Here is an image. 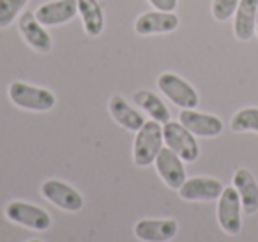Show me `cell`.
I'll use <instances>...</instances> for the list:
<instances>
[{"mask_svg":"<svg viewBox=\"0 0 258 242\" xmlns=\"http://www.w3.org/2000/svg\"><path fill=\"white\" fill-rule=\"evenodd\" d=\"M258 0H240L233 15V34L239 41H249L256 32Z\"/></svg>","mask_w":258,"mask_h":242,"instance_id":"2e32d148","label":"cell"},{"mask_svg":"<svg viewBox=\"0 0 258 242\" xmlns=\"http://www.w3.org/2000/svg\"><path fill=\"white\" fill-rule=\"evenodd\" d=\"M27 2L29 0H0V29L11 25L23 11Z\"/></svg>","mask_w":258,"mask_h":242,"instance_id":"44dd1931","label":"cell"},{"mask_svg":"<svg viewBox=\"0 0 258 242\" xmlns=\"http://www.w3.org/2000/svg\"><path fill=\"white\" fill-rule=\"evenodd\" d=\"M179 27V16L175 13L166 11H149L138 16L135 22V32L138 36H156V34H168Z\"/></svg>","mask_w":258,"mask_h":242,"instance_id":"7c38bea8","label":"cell"},{"mask_svg":"<svg viewBox=\"0 0 258 242\" xmlns=\"http://www.w3.org/2000/svg\"><path fill=\"white\" fill-rule=\"evenodd\" d=\"M108 110H110V115L113 117V120L117 122L120 128L127 129L131 133L140 131V128L145 124L144 115L138 110H135L127 101L122 96H113L110 101H108Z\"/></svg>","mask_w":258,"mask_h":242,"instance_id":"e0dca14e","label":"cell"},{"mask_svg":"<svg viewBox=\"0 0 258 242\" xmlns=\"http://www.w3.org/2000/svg\"><path fill=\"white\" fill-rule=\"evenodd\" d=\"M233 133H258V108H242L230 120Z\"/></svg>","mask_w":258,"mask_h":242,"instance_id":"ffe728a7","label":"cell"},{"mask_svg":"<svg viewBox=\"0 0 258 242\" xmlns=\"http://www.w3.org/2000/svg\"><path fill=\"white\" fill-rule=\"evenodd\" d=\"M158 89L172 101L175 106L182 110H193L200 103L198 92L175 73H163L158 78Z\"/></svg>","mask_w":258,"mask_h":242,"instance_id":"5b68a950","label":"cell"},{"mask_svg":"<svg viewBox=\"0 0 258 242\" xmlns=\"http://www.w3.org/2000/svg\"><path fill=\"white\" fill-rule=\"evenodd\" d=\"M216 216H218V223L225 233H240L242 230V203H240L239 193L235 191L233 186L223 189L221 196L218 198Z\"/></svg>","mask_w":258,"mask_h":242,"instance_id":"277c9868","label":"cell"},{"mask_svg":"<svg viewBox=\"0 0 258 242\" xmlns=\"http://www.w3.org/2000/svg\"><path fill=\"white\" fill-rule=\"evenodd\" d=\"M225 186L221 180L212 177H193L186 178L179 188V196L186 202H214L221 196Z\"/></svg>","mask_w":258,"mask_h":242,"instance_id":"ba28073f","label":"cell"},{"mask_svg":"<svg viewBox=\"0 0 258 242\" xmlns=\"http://www.w3.org/2000/svg\"><path fill=\"white\" fill-rule=\"evenodd\" d=\"M154 164H156V170H158V175L161 177V180L165 182L168 188L179 191V188L187 178L184 161L180 159L173 150H170L168 147H166V149H161V152L158 154Z\"/></svg>","mask_w":258,"mask_h":242,"instance_id":"8fae6325","label":"cell"},{"mask_svg":"<svg viewBox=\"0 0 258 242\" xmlns=\"http://www.w3.org/2000/svg\"><path fill=\"white\" fill-rule=\"evenodd\" d=\"M179 122L191 131L195 136L202 138H214V136L223 133V120L216 115L202 113V111L193 110H182L179 115Z\"/></svg>","mask_w":258,"mask_h":242,"instance_id":"30bf717a","label":"cell"},{"mask_svg":"<svg viewBox=\"0 0 258 242\" xmlns=\"http://www.w3.org/2000/svg\"><path fill=\"white\" fill-rule=\"evenodd\" d=\"M78 15L87 36L97 37L104 29L103 8L97 0H78Z\"/></svg>","mask_w":258,"mask_h":242,"instance_id":"ac0fdd59","label":"cell"},{"mask_svg":"<svg viewBox=\"0 0 258 242\" xmlns=\"http://www.w3.org/2000/svg\"><path fill=\"white\" fill-rule=\"evenodd\" d=\"M41 193L48 202H51L66 212H78V210L83 209V203H85L83 196L73 186L66 184L62 180H55V178L43 182Z\"/></svg>","mask_w":258,"mask_h":242,"instance_id":"52a82bcc","label":"cell"},{"mask_svg":"<svg viewBox=\"0 0 258 242\" xmlns=\"http://www.w3.org/2000/svg\"><path fill=\"white\" fill-rule=\"evenodd\" d=\"M240 0H212L211 13L216 22H228L235 15Z\"/></svg>","mask_w":258,"mask_h":242,"instance_id":"7402d4cb","label":"cell"},{"mask_svg":"<svg viewBox=\"0 0 258 242\" xmlns=\"http://www.w3.org/2000/svg\"><path fill=\"white\" fill-rule=\"evenodd\" d=\"M133 101L137 106H140L152 120L159 122V124H166L170 120V110L165 103L161 101V97L156 96L151 90H138L135 92Z\"/></svg>","mask_w":258,"mask_h":242,"instance_id":"d6986e66","label":"cell"},{"mask_svg":"<svg viewBox=\"0 0 258 242\" xmlns=\"http://www.w3.org/2000/svg\"><path fill=\"white\" fill-rule=\"evenodd\" d=\"M163 143V126L156 120H147L140 128V131H137L133 142V161L137 166L145 168L151 166L156 161L158 154L161 152Z\"/></svg>","mask_w":258,"mask_h":242,"instance_id":"6da1fadb","label":"cell"},{"mask_svg":"<svg viewBox=\"0 0 258 242\" xmlns=\"http://www.w3.org/2000/svg\"><path fill=\"white\" fill-rule=\"evenodd\" d=\"M233 188L239 193L242 210L247 216L258 212V182L247 168H239L233 173Z\"/></svg>","mask_w":258,"mask_h":242,"instance_id":"9a60e30c","label":"cell"},{"mask_svg":"<svg viewBox=\"0 0 258 242\" xmlns=\"http://www.w3.org/2000/svg\"><path fill=\"white\" fill-rule=\"evenodd\" d=\"M9 221L36 231H46L51 226V216L44 209L27 202H11L6 207Z\"/></svg>","mask_w":258,"mask_h":242,"instance_id":"8992f818","label":"cell"},{"mask_svg":"<svg viewBox=\"0 0 258 242\" xmlns=\"http://www.w3.org/2000/svg\"><path fill=\"white\" fill-rule=\"evenodd\" d=\"M149 2L154 6V9H158V11H166V13H173L177 4H179V0H149Z\"/></svg>","mask_w":258,"mask_h":242,"instance_id":"603a6c76","label":"cell"},{"mask_svg":"<svg viewBox=\"0 0 258 242\" xmlns=\"http://www.w3.org/2000/svg\"><path fill=\"white\" fill-rule=\"evenodd\" d=\"M36 18L44 27H58L78 15V0H51L36 9Z\"/></svg>","mask_w":258,"mask_h":242,"instance_id":"9c48e42d","label":"cell"},{"mask_svg":"<svg viewBox=\"0 0 258 242\" xmlns=\"http://www.w3.org/2000/svg\"><path fill=\"white\" fill-rule=\"evenodd\" d=\"M254 34H256V37H258V15H256V32Z\"/></svg>","mask_w":258,"mask_h":242,"instance_id":"cb8c5ba5","label":"cell"},{"mask_svg":"<svg viewBox=\"0 0 258 242\" xmlns=\"http://www.w3.org/2000/svg\"><path fill=\"white\" fill-rule=\"evenodd\" d=\"M179 231L175 219H142L135 224V237L142 242H168Z\"/></svg>","mask_w":258,"mask_h":242,"instance_id":"5bb4252c","label":"cell"},{"mask_svg":"<svg viewBox=\"0 0 258 242\" xmlns=\"http://www.w3.org/2000/svg\"><path fill=\"white\" fill-rule=\"evenodd\" d=\"M9 99L18 108L29 111H50L57 103L51 90L29 85L25 82H13L9 85Z\"/></svg>","mask_w":258,"mask_h":242,"instance_id":"7a4b0ae2","label":"cell"},{"mask_svg":"<svg viewBox=\"0 0 258 242\" xmlns=\"http://www.w3.org/2000/svg\"><path fill=\"white\" fill-rule=\"evenodd\" d=\"M18 29L22 34L23 41L29 44L32 50H36L37 53H48L51 50V36L48 34V30L44 29V25H41L37 22L34 13H22L18 20Z\"/></svg>","mask_w":258,"mask_h":242,"instance_id":"4fadbf2b","label":"cell"},{"mask_svg":"<svg viewBox=\"0 0 258 242\" xmlns=\"http://www.w3.org/2000/svg\"><path fill=\"white\" fill-rule=\"evenodd\" d=\"M29 242H43V240H39V238H32V240H29Z\"/></svg>","mask_w":258,"mask_h":242,"instance_id":"d4e9b609","label":"cell"},{"mask_svg":"<svg viewBox=\"0 0 258 242\" xmlns=\"http://www.w3.org/2000/svg\"><path fill=\"white\" fill-rule=\"evenodd\" d=\"M163 138L170 150L177 154L184 163H193L200 156V147L191 131H187L180 122L168 120L163 124Z\"/></svg>","mask_w":258,"mask_h":242,"instance_id":"3957f363","label":"cell"}]
</instances>
